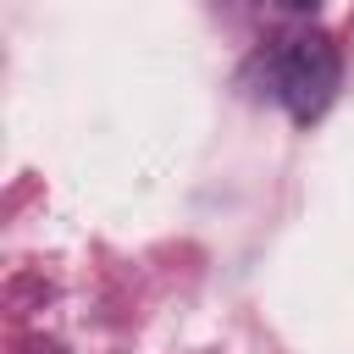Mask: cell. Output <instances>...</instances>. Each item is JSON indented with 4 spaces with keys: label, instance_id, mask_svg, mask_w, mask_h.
<instances>
[{
    "label": "cell",
    "instance_id": "1",
    "mask_svg": "<svg viewBox=\"0 0 354 354\" xmlns=\"http://www.w3.org/2000/svg\"><path fill=\"white\" fill-rule=\"evenodd\" d=\"M343 77V55L326 33H293L271 50V94L288 105L293 122H315Z\"/></svg>",
    "mask_w": 354,
    "mask_h": 354
}]
</instances>
